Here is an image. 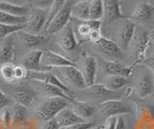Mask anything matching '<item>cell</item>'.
Listing matches in <instances>:
<instances>
[{"label": "cell", "mask_w": 154, "mask_h": 129, "mask_svg": "<svg viewBox=\"0 0 154 129\" xmlns=\"http://www.w3.org/2000/svg\"><path fill=\"white\" fill-rule=\"evenodd\" d=\"M70 102L63 97L40 98L33 106V117L40 122L49 121L54 118L62 109L69 106Z\"/></svg>", "instance_id": "6da1fadb"}, {"label": "cell", "mask_w": 154, "mask_h": 129, "mask_svg": "<svg viewBox=\"0 0 154 129\" xmlns=\"http://www.w3.org/2000/svg\"><path fill=\"white\" fill-rule=\"evenodd\" d=\"M150 32L151 29L139 25H137L136 29H135L134 36L128 47V50L131 52L133 66L143 64V60L146 59V48L149 38H150Z\"/></svg>", "instance_id": "7a4b0ae2"}, {"label": "cell", "mask_w": 154, "mask_h": 129, "mask_svg": "<svg viewBox=\"0 0 154 129\" xmlns=\"http://www.w3.org/2000/svg\"><path fill=\"white\" fill-rule=\"evenodd\" d=\"M0 88L14 100V102L20 104L27 109L32 108L38 99L36 93L28 84L14 85L13 83L9 86H4Z\"/></svg>", "instance_id": "3957f363"}, {"label": "cell", "mask_w": 154, "mask_h": 129, "mask_svg": "<svg viewBox=\"0 0 154 129\" xmlns=\"http://www.w3.org/2000/svg\"><path fill=\"white\" fill-rule=\"evenodd\" d=\"M50 70L70 91L71 89H77L81 91L86 89V84L83 76L75 66H59V68H54Z\"/></svg>", "instance_id": "277c9868"}, {"label": "cell", "mask_w": 154, "mask_h": 129, "mask_svg": "<svg viewBox=\"0 0 154 129\" xmlns=\"http://www.w3.org/2000/svg\"><path fill=\"white\" fill-rule=\"evenodd\" d=\"M134 88L140 98H146L154 92V75L151 69L144 64L137 69Z\"/></svg>", "instance_id": "5b68a950"}, {"label": "cell", "mask_w": 154, "mask_h": 129, "mask_svg": "<svg viewBox=\"0 0 154 129\" xmlns=\"http://www.w3.org/2000/svg\"><path fill=\"white\" fill-rule=\"evenodd\" d=\"M14 47L17 49H20L22 51L28 50L31 51L36 48L38 45H45L46 41H49V37L43 34H31V33L25 32L24 30H20L13 34Z\"/></svg>", "instance_id": "8992f818"}, {"label": "cell", "mask_w": 154, "mask_h": 129, "mask_svg": "<svg viewBox=\"0 0 154 129\" xmlns=\"http://www.w3.org/2000/svg\"><path fill=\"white\" fill-rule=\"evenodd\" d=\"M97 109L100 116L105 118L110 117L124 116V115L134 113L132 105L122 99H111L99 103L97 105Z\"/></svg>", "instance_id": "52a82bcc"}, {"label": "cell", "mask_w": 154, "mask_h": 129, "mask_svg": "<svg viewBox=\"0 0 154 129\" xmlns=\"http://www.w3.org/2000/svg\"><path fill=\"white\" fill-rule=\"evenodd\" d=\"M74 64L83 76L86 88L94 85L97 74V59L91 55L83 54Z\"/></svg>", "instance_id": "ba28073f"}, {"label": "cell", "mask_w": 154, "mask_h": 129, "mask_svg": "<svg viewBox=\"0 0 154 129\" xmlns=\"http://www.w3.org/2000/svg\"><path fill=\"white\" fill-rule=\"evenodd\" d=\"M47 15L48 11L42 10V9L37 7H34L31 10H29L28 15L26 16L23 30L35 35L41 34L45 27Z\"/></svg>", "instance_id": "9c48e42d"}, {"label": "cell", "mask_w": 154, "mask_h": 129, "mask_svg": "<svg viewBox=\"0 0 154 129\" xmlns=\"http://www.w3.org/2000/svg\"><path fill=\"white\" fill-rule=\"evenodd\" d=\"M73 4L74 3L72 2V0H66L64 8L53 17V20L49 22V24L43 29L42 32L45 33V35L54 36L69 24L71 18V7Z\"/></svg>", "instance_id": "30bf717a"}, {"label": "cell", "mask_w": 154, "mask_h": 129, "mask_svg": "<svg viewBox=\"0 0 154 129\" xmlns=\"http://www.w3.org/2000/svg\"><path fill=\"white\" fill-rule=\"evenodd\" d=\"M27 84L34 90L38 98H51V97H63L69 101H72L74 98L69 97L64 91L60 88L53 86L51 84L42 82V81L28 79Z\"/></svg>", "instance_id": "8fae6325"}, {"label": "cell", "mask_w": 154, "mask_h": 129, "mask_svg": "<svg viewBox=\"0 0 154 129\" xmlns=\"http://www.w3.org/2000/svg\"><path fill=\"white\" fill-rule=\"evenodd\" d=\"M137 24L132 20H120L118 21L117 31H116V38L117 41L115 42L117 44L119 48L123 52L128 50V47L131 40L134 36L135 29H136Z\"/></svg>", "instance_id": "7c38bea8"}, {"label": "cell", "mask_w": 154, "mask_h": 129, "mask_svg": "<svg viewBox=\"0 0 154 129\" xmlns=\"http://www.w3.org/2000/svg\"><path fill=\"white\" fill-rule=\"evenodd\" d=\"M54 37L56 40V44L66 53L73 52L79 46V42L77 41L73 28H72L70 23H69L57 34H55Z\"/></svg>", "instance_id": "4fadbf2b"}, {"label": "cell", "mask_w": 154, "mask_h": 129, "mask_svg": "<svg viewBox=\"0 0 154 129\" xmlns=\"http://www.w3.org/2000/svg\"><path fill=\"white\" fill-rule=\"evenodd\" d=\"M65 66H75L74 62H72L66 57L56 52H53L49 49H42V54L41 57V66L43 70H50L54 68Z\"/></svg>", "instance_id": "5bb4252c"}, {"label": "cell", "mask_w": 154, "mask_h": 129, "mask_svg": "<svg viewBox=\"0 0 154 129\" xmlns=\"http://www.w3.org/2000/svg\"><path fill=\"white\" fill-rule=\"evenodd\" d=\"M28 79H33V80H38V81H42V82L51 84L53 86H56V87L60 88L63 90L64 92L69 95V97H72L75 99V95L74 94L71 92V91L66 88V86L63 84L61 81L56 77V75L52 72L51 70H42V71H28Z\"/></svg>", "instance_id": "9a60e30c"}, {"label": "cell", "mask_w": 154, "mask_h": 129, "mask_svg": "<svg viewBox=\"0 0 154 129\" xmlns=\"http://www.w3.org/2000/svg\"><path fill=\"white\" fill-rule=\"evenodd\" d=\"M103 72L108 75H120L129 78L134 71V66H129L118 60H106L101 62Z\"/></svg>", "instance_id": "2e32d148"}, {"label": "cell", "mask_w": 154, "mask_h": 129, "mask_svg": "<svg viewBox=\"0 0 154 129\" xmlns=\"http://www.w3.org/2000/svg\"><path fill=\"white\" fill-rule=\"evenodd\" d=\"M83 91L87 93V95H89L91 98L95 100H99V103H102L104 101L111 99H119L122 97V94L119 93V91H110L107 88H105L102 84H94L91 87L84 89Z\"/></svg>", "instance_id": "e0dca14e"}, {"label": "cell", "mask_w": 154, "mask_h": 129, "mask_svg": "<svg viewBox=\"0 0 154 129\" xmlns=\"http://www.w3.org/2000/svg\"><path fill=\"white\" fill-rule=\"evenodd\" d=\"M74 20V18H73ZM77 23L74 25L73 31L75 37L77 39V41L80 42L81 41H89V36L90 33L93 29H101V21L100 20H77Z\"/></svg>", "instance_id": "ac0fdd59"}, {"label": "cell", "mask_w": 154, "mask_h": 129, "mask_svg": "<svg viewBox=\"0 0 154 129\" xmlns=\"http://www.w3.org/2000/svg\"><path fill=\"white\" fill-rule=\"evenodd\" d=\"M154 14V7L148 2H140L135 5L129 17V20L137 24L138 22H144L149 20Z\"/></svg>", "instance_id": "d6986e66"}, {"label": "cell", "mask_w": 154, "mask_h": 129, "mask_svg": "<svg viewBox=\"0 0 154 129\" xmlns=\"http://www.w3.org/2000/svg\"><path fill=\"white\" fill-rule=\"evenodd\" d=\"M103 6H104L103 17L108 23L118 22L123 18L120 0H103Z\"/></svg>", "instance_id": "ffe728a7"}, {"label": "cell", "mask_w": 154, "mask_h": 129, "mask_svg": "<svg viewBox=\"0 0 154 129\" xmlns=\"http://www.w3.org/2000/svg\"><path fill=\"white\" fill-rule=\"evenodd\" d=\"M10 109L12 113V123L10 129H23L29 118L28 109L16 102L10 106Z\"/></svg>", "instance_id": "44dd1931"}, {"label": "cell", "mask_w": 154, "mask_h": 129, "mask_svg": "<svg viewBox=\"0 0 154 129\" xmlns=\"http://www.w3.org/2000/svg\"><path fill=\"white\" fill-rule=\"evenodd\" d=\"M94 45L97 47L101 53L110 58H122L123 57V51L119 48V46L113 40H110L106 37H102Z\"/></svg>", "instance_id": "7402d4cb"}, {"label": "cell", "mask_w": 154, "mask_h": 129, "mask_svg": "<svg viewBox=\"0 0 154 129\" xmlns=\"http://www.w3.org/2000/svg\"><path fill=\"white\" fill-rule=\"evenodd\" d=\"M42 49H34L25 53L20 60L19 65H21L28 71H42L41 66V57Z\"/></svg>", "instance_id": "603a6c76"}, {"label": "cell", "mask_w": 154, "mask_h": 129, "mask_svg": "<svg viewBox=\"0 0 154 129\" xmlns=\"http://www.w3.org/2000/svg\"><path fill=\"white\" fill-rule=\"evenodd\" d=\"M69 106L76 116H78L84 121H88L90 118L94 116L95 107L89 102L81 101V100L78 99H73L69 103Z\"/></svg>", "instance_id": "cb8c5ba5"}, {"label": "cell", "mask_w": 154, "mask_h": 129, "mask_svg": "<svg viewBox=\"0 0 154 129\" xmlns=\"http://www.w3.org/2000/svg\"><path fill=\"white\" fill-rule=\"evenodd\" d=\"M135 129H154V111L149 107H141L137 112Z\"/></svg>", "instance_id": "d4e9b609"}, {"label": "cell", "mask_w": 154, "mask_h": 129, "mask_svg": "<svg viewBox=\"0 0 154 129\" xmlns=\"http://www.w3.org/2000/svg\"><path fill=\"white\" fill-rule=\"evenodd\" d=\"M16 56V47L13 35L0 41V66L6 63H13Z\"/></svg>", "instance_id": "484cf974"}, {"label": "cell", "mask_w": 154, "mask_h": 129, "mask_svg": "<svg viewBox=\"0 0 154 129\" xmlns=\"http://www.w3.org/2000/svg\"><path fill=\"white\" fill-rule=\"evenodd\" d=\"M54 118L57 121L58 125L60 126V128L69 127L76 123L84 122L83 119L80 118L78 116H76L73 113V111L69 108V106L62 109L61 111L56 115V117Z\"/></svg>", "instance_id": "4316f807"}, {"label": "cell", "mask_w": 154, "mask_h": 129, "mask_svg": "<svg viewBox=\"0 0 154 129\" xmlns=\"http://www.w3.org/2000/svg\"><path fill=\"white\" fill-rule=\"evenodd\" d=\"M100 84H102L105 88L110 91H119L129 84V78L120 75H108L105 76Z\"/></svg>", "instance_id": "83f0119b"}, {"label": "cell", "mask_w": 154, "mask_h": 129, "mask_svg": "<svg viewBox=\"0 0 154 129\" xmlns=\"http://www.w3.org/2000/svg\"><path fill=\"white\" fill-rule=\"evenodd\" d=\"M91 1V0H87L74 3L71 7V17L77 20H89Z\"/></svg>", "instance_id": "f1b7e54d"}, {"label": "cell", "mask_w": 154, "mask_h": 129, "mask_svg": "<svg viewBox=\"0 0 154 129\" xmlns=\"http://www.w3.org/2000/svg\"><path fill=\"white\" fill-rule=\"evenodd\" d=\"M0 12L17 17H26L29 13V9L23 5H17V4L0 1Z\"/></svg>", "instance_id": "f546056e"}, {"label": "cell", "mask_w": 154, "mask_h": 129, "mask_svg": "<svg viewBox=\"0 0 154 129\" xmlns=\"http://www.w3.org/2000/svg\"><path fill=\"white\" fill-rule=\"evenodd\" d=\"M104 16L103 0H91L90 4V20H100Z\"/></svg>", "instance_id": "4dcf8cb0"}, {"label": "cell", "mask_w": 154, "mask_h": 129, "mask_svg": "<svg viewBox=\"0 0 154 129\" xmlns=\"http://www.w3.org/2000/svg\"><path fill=\"white\" fill-rule=\"evenodd\" d=\"M14 65L13 63H6L0 66V80L1 82L13 84L14 83Z\"/></svg>", "instance_id": "1f68e13d"}, {"label": "cell", "mask_w": 154, "mask_h": 129, "mask_svg": "<svg viewBox=\"0 0 154 129\" xmlns=\"http://www.w3.org/2000/svg\"><path fill=\"white\" fill-rule=\"evenodd\" d=\"M26 17H17L0 12V23L10 25H24Z\"/></svg>", "instance_id": "d6a6232c"}, {"label": "cell", "mask_w": 154, "mask_h": 129, "mask_svg": "<svg viewBox=\"0 0 154 129\" xmlns=\"http://www.w3.org/2000/svg\"><path fill=\"white\" fill-rule=\"evenodd\" d=\"M24 25H10L0 23V41L6 39L9 36L14 34L17 31L23 30Z\"/></svg>", "instance_id": "836d02e7"}, {"label": "cell", "mask_w": 154, "mask_h": 129, "mask_svg": "<svg viewBox=\"0 0 154 129\" xmlns=\"http://www.w3.org/2000/svg\"><path fill=\"white\" fill-rule=\"evenodd\" d=\"M66 2V0H55L54 3H53V5L51 6V8L49 9V11H48V15H47V20H46V24H45V27L49 24V22L53 20V17H54L58 13H59L63 8H64L65 4Z\"/></svg>", "instance_id": "e575fe53"}, {"label": "cell", "mask_w": 154, "mask_h": 129, "mask_svg": "<svg viewBox=\"0 0 154 129\" xmlns=\"http://www.w3.org/2000/svg\"><path fill=\"white\" fill-rule=\"evenodd\" d=\"M14 76L16 82H22L28 78V70L23 68L21 65H14Z\"/></svg>", "instance_id": "d590c367"}, {"label": "cell", "mask_w": 154, "mask_h": 129, "mask_svg": "<svg viewBox=\"0 0 154 129\" xmlns=\"http://www.w3.org/2000/svg\"><path fill=\"white\" fill-rule=\"evenodd\" d=\"M13 103H14V100L10 97L6 93L3 92L2 89L0 88V112H1L3 109L10 107Z\"/></svg>", "instance_id": "8d00e7d4"}, {"label": "cell", "mask_w": 154, "mask_h": 129, "mask_svg": "<svg viewBox=\"0 0 154 129\" xmlns=\"http://www.w3.org/2000/svg\"><path fill=\"white\" fill-rule=\"evenodd\" d=\"M55 0H34L33 4L35 5V7L40 8L42 10L49 11V9L53 5Z\"/></svg>", "instance_id": "74e56055"}, {"label": "cell", "mask_w": 154, "mask_h": 129, "mask_svg": "<svg viewBox=\"0 0 154 129\" xmlns=\"http://www.w3.org/2000/svg\"><path fill=\"white\" fill-rule=\"evenodd\" d=\"M37 129H61V128L59 125H58L55 118H52V119H49V121H46L38 122V125Z\"/></svg>", "instance_id": "f35d334b"}, {"label": "cell", "mask_w": 154, "mask_h": 129, "mask_svg": "<svg viewBox=\"0 0 154 129\" xmlns=\"http://www.w3.org/2000/svg\"><path fill=\"white\" fill-rule=\"evenodd\" d=\"M117 118L118 117L107 118L103 125L98 126L97 129H115L116 128V124H117Z\"/></svg>", "instance_id": "ab89813d"}, {"label": "cell", "mask_w": 154, "mask_h": 129, "mask_svg": "<svg viewBox=\"0 0 154 129\" xmlns=\"http://www.w3.org/2000/svg\"><path fill=\"white\" fill-rule=\"evenodd\" d=\"M149 55H154V24L150 32V38H149V41L146 48V57Z\"/></svg>", "instance_id": "60d3db41"}, {"label": "cell", "mask_w": 154, "mask_h": 129, "mask_svg": "<svg viewBox=\"0 0 154 129\" xmlns=\"http://www.w3.org/2000/svg\"><path fill=\"white\" fill-rule=\"evenodd\" d=\"M93 126H94L93 122L84 121V122L76 123V124H73V125H70L69 127H65V128H62V129H90Z\"/></svg>", "instance_id": "b9f144b4"}, {"label": "cell", "mask_w": 154, "mask_h": 129, "mask_svg": "<svg viewBox=\"0 0 154 129\" xmlns=\"http://www.w3.org/2000/svg\"><path fill=\"white\" fill-rule=\"evenodd\" d=\"M103 36H102V33H101L100 29H93L90 33L89 41L93 42V44H94V42L98 41Z\"/></svg>", "instance_id": "7bdbcfd3"}, {"label": "cell", "mask_w": 154, "mask_h": 129, "mask_svg": "<svg viewBox=\"0 0 154 129\" xmlns=\"http://www.w3.org/2000/svg\"><path fill=\"white\" fill-rule=\"evenodd\" d=\"M143 64L147 66L148 68L151 69L152 73L154 75V55H149V56H147L146 58L143 60Z\"/></svg>", "instance_id": "ee69618b"}, {"label": "cell", "mask_w": 154, "mask_h": 129, "mask_svg": "<svg viewBox=\"0 0 154 129\" xmlns=\"http://www.w3.org/2000/svg\"><path fill=\"white\" fill-rule=\"evenodd\" d=\"M115 129H126L123 116H119L117 118V124H116V128Z\"/></svg>", "instance_id": "f6af8a7d"}, {"label": "cell", "mask_w": 154, "mask_h": 129, "mask_svg": "<svg viewBox=\"0 0 154 129\" xmlns=\"http://www.w3.org/2000/svg\"><path fill=\"white\" fill-rule=\"evenodd\" d=\"M0 1H4V2H9V3L17 4V5H21V4H19V2H20V0H0Z\"/></svg>", "instance_id": "bcb514c9"}, {"label": "cell", "mask_w": 154, "mask_h": 129, "mask_svg": "<svg viewBox=\"0 0 154 129\" xmlns=\"http://www.w3.org/2000/svg\"><path fill=\"white\" fill-rule=\"evenodd\" d=\"M20 1L24 2V3H26V4H30V3H33L34 0H20Z\"/></svg>", "instance_id": "7dc6e473"}, {"label": "cell", "mask_w": 154, "mask_h": 129, "mask_svg": "<svg viewBox=\"0 0 154 129\" xmlns=\"http://www.w3.org/2000/svg\"><path fill=\"white\" fill-rule=\"evenodd\" d=\"M90 129H97V127H94V126H93V127L90 128Z\"/></svg>", "instance_id": "c3c4849f"}, {"label": "cell", "mask_w": 154, "mask_h": 129, "mask_svg": "<svg viewBox=\"0 0 154 129\" xmlns=\"http://www.w3.org/2000/svg\"><path fill=\"white\" fill-rule=\"evenodd\" d=\"M79 1H87V0H79Z\"/></svg>", "instance_id": "681fc988"}, {"label": "cell", "mask_w": 154, "mask_h": 129, "mask_svg": "<svg viewBox=\"0 0 154 129\" xmlns=\"http://www.w3.org/2000/svg\"><path fill=\"white\" fill-rule=\"evenodd\" d=\"M23 129H27V128H25V127H24V128H23Z\"/></svg>", "instance_id": "f907efd6"}, {"label": "cell", "mask_w": 154, "mask_h": 129, "mask_svg": "<svg viewBox=\"0 0 154 129\" xmlns=\"http://www.w3.org/2000/svg\"><path fill=\"white\" fill-rule=\"evenodd\" d=\"M0 83H2V82H1V80H0Z\"/></svg>", "instance_id": "816d5d0a"}, {"label": "cell", "mask_w": 154, "mask_h": 129, "mask_svg": "<svg viewBox=\"0 0 154 129\" xmlns=\"http://www.w3.org/2000/svg\"><path fill=\"white\" fill-rule=\"evenodd\" d=\"M61 129H62V128H61Z\"/></svg>", "instance_id": "f5cc1de1"}]
</instances>
